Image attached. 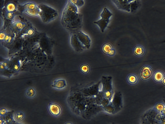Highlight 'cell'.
I'll list each match as a JSON object with an SVG mask.
<instances>
[{
	"label": "cell",
	"instance_id": "cell-22",
	"mask_svg": "<svg viewBox=\"0 0 165 124\" xmlns=\"http://www.w3.org/2000/svg\"><path fill=\"white\" fill-rule=\"evenodd\" d=\"M10 112L7 108L5 107H2L0 109V116L1 117L5 116L7 114Z\"/></svg>",
	"mask_w": 165,
	"mask_h": 124
},
{
	"label": "cell",
	"instance_id": "cell-35",
	"mask_svg": "<svg viewBox=\"0 0 165 124\" xmlns=\"http://www.w3.org/2000/svg\"><path fill=\"white\" fill-rule=\"evenodd\" d=\"M3 124H12V123H10L8 122H6L5 120H4V122Z\"/></svg>",
	"mask_w": 165,
	"mask_h": 124
},
{
	"label": "cell",
	"instance_id": "cell-16",
	"mask_svg": "<svg viewBox=\"0 0 165 124\" xmlns=\"http://www.w3.org/2000/svg\"><path fill=\"white\" fill-rule=\"evenodd\" d=\"M20 7L22 11L26 10H35L40 8L36 3L33 2L27 3L23 5L20 6Z\"/></svg>",
	"mask_w": 165,
	"mask_h": 124
},
{
	"label": "cell",
	"instance_id": "cell-32",
	"mask_svg": "<svg viewBox=\"0 0 165 124\" xmlns=\"http://www.w3.org/2000/svg\"><path fill=\"white\" fill-rule=\"evenodd\" d=\"M162 83L165 86V76L162 81Z\"/></svg>",
	"mask_w": 165,
	"mask_h": 124
},
{
	"label": "cell",
	"instance_id": "cell-26",
	"mask_svg": "<svg viewBox=\"0 0 165 124\" xmlns=\"http://www.w3.org/2000/svg\"><path fill=\"white\" fill-rule=\"evenodd\" d=\"M8 63L7 62H4L1 63L0 65V69L2 71L8 68Z\"/></svg>",
	"mask_w": 165,
	"mask_h": 124
},
{
	"label": "cell",
	"instance_id": "cell-36",
	"mask_svg": "<svg viewBox=\"0 0 165 124\" xmlns=\"http://www.w3.org/2000/svg\"><path fill=\"white\" fill-rule=\"evenodd\" d=\"M64 124H73L72 122H68L65 123Z\"/></svg>",
	"mask_w": 165,
	"mask_h": 124
},
{
	"label": "cell",
	"instance_id": "cell-2",
	"mask_svg": "<svg viewBox=\"0 0 165 124\" xmlns=\"http://www.w3.org/2000/svg\"><path fill=\"white\" fill-rule=\"evenodd\" d=\"M112 16V13L107 8H104L100 14L101 19L94 22V24L98 26L102 32L105 31L110 22V19Z\"/></svg>",
	"mask_w": 165,
	"mask_h": 124
},
{
	"label": "cell",
	"instance_id": "cell-31",
	"mask_svg": "<svg viewBox=\"0 0 165 124\" xmlns=\"http://www.w3.org/2000/svg\"><path fill=\"white\" fill-rule=\"evenodd\" d=\"M4 122V119L1 117V118H0V124H3Z\"/></svg>",
	"mask_w": 165,
	"mask_h": 124
},
{
	"label": "cell",
	"instance_id": "cell-18",
	"mask_svg": "<svg viewBox=\"0 0 165 124\" xmlns=\"http://www.w3.org/2000/svg\"><path fill=\"white\" fill-rule=\"evenodd\" d=\"M41 11V10L40 7L38 9L25 10L23 12L29 16L32 17H36L40 16Z\"/></svg>",
	"mask_w": 165,
	"mask_h": 124
},
{
	"label": "cell",
	"instance_id": "cell-34",
	"mask_svg": "<svg viewBox=\"0 0 165 124\" xmlns=\"http://www.w3.org/2000/svg\"><path fill=\"white\" fill-rule=\"evenodd\" d=\"M14 68L15 70H17L18 69L19 67L18 65H15L14 66Z\"/></svg>",
	"mask_w": 165,
	"mask_h": 124
},
{
	"label": "cell",
	"instance_id": "cell-37",
	"mask_svg": "<svg viewBox=\"0 0 165 124\" xmlns=\"http://www.w3.org/2000/svg\"><path fill=\"white\" fill-rule=\"evenodd\" d=\"M112 124H116V123H113Z\"/></svg>",
	"mask_w": 165,
	"mask_h": 124
},
{
	"label": "cell",
	"instance_id": "cell-24",
	"mask_svg": "<svg viewBox=\"0 0 165 124\" xmlns=\"http://www.w3.org/2000/svg\"><path fill=\"white\" fill-rule=\"evenodd\" d=\"M15 16L14 13L6 11L5 16L7 20H12L14 19Z\"/></svg>",
	"mask_w": 165,
	"mask_h": 124
},
{
	"label": "cell",
	"instance_id": "cell-10",
	"mask_svg": "<svg viewBox=\"0 0 165 124\" xmlns=\"http://www.w3.org/2000/svg\"><path fill=\"white\" fill-rule=\"evenodd\" d=\"M133 53L136 57H141L145 55L146 53V49L143 45L137 44L134 47Z\"/></svg>",
	"mask_w": 165,
	"mask_h": 124
},
{
	"label": "cell",
	"instance_id": "cell-33",
	"mask_svg": "<svg viewBox=\"0 0 165 124\" xmlns=\"http://www.w3.org/2000/svg\"><path fill=\"white\" fill-rule=\"evenodd\" d=\"M161 115H162V116H165V107L163 113L161 114Z\"/></svg>",
	"mask_w": 165,
	"mask_h": 124
},
{
	"label": "cell",
	"instance_id": "cell-12",
	"mask_svg": "<svg viewBox=\"0 0 165 124\" xmlns=\"http://www.w3.org/2000/svg\"><path fill=\"white\" fill-rule=\"evenodd\" d=\"M127 83L130 85H135L139 82V78L138 76L135 74L132 73L128 74L126 79Z\"/></svg>",
	"mask_w": 165,
	"mask_h": 124
},
{
	"label": "cell",
	"instance_id": "cell-29",
	"mask_svg": "<svg viewBox=\"0 0 165 124\" xmlns=\"http://www.w3.org/2000/svg\"><path fill=\"white\" fill-rule=\"evenodd\" d=\"M34 33V30L32 29H29L27 31V34L28 36H32Z\"/></svg>",
	"mask_w": 165,
	"mask_h": 124
},
{
	"label": "cell",
	"instance_id": "cell-7",
	"mask_svg": "<svg viewBox=\"0 0 165 124\" xmlns=\"http://www.w3.org/2000/svg\"><path fill=\"white\" fill-rule=\"evenodd\" d=\"M67 86V81L63 78L54 80L51 84V87L56 90L61 91L66 89Z\"/></svg>",
	"mask_w": 165,
	"mask_h": 124
},
{
	"label": "cell",
	"instance_id": "cell-20",
	"mask_svg": "<svg viewBox=\"0 0 165 124\" xmlns=\"http://www.w3.org/2000/svg\"><path fill=\"white\" fill-rule=\"evenodd\" d=\"M17 9V7L16 4L13 2L8 3L6 6V11L14 13Z\"/></svg>",
	"mask_w": 165,
	"mask_h": 124
},
{
	"label": "cell",
	"instance_id": "cell-9",
	"mask_svg": "<svg viewBox=\"0 0 165 124\" xmlns=\"http://www.w3.org/2000/svg\"><path fill=\"white\" fill-rule=\"evenodd\" d=\"M118 9L129 12L130 11V1H112Z\"/></svg>",
	"mask_w": 165,
	"mask_h": 124
},
{
	"label": "cell",
	"instance_id": "cell-23",
	"mask_svg": "<svg viewBox=\"0 0 165 124\" xmlns=\"http://www.w3.org/2000/svg\"><path fill=\"white\" fill-rule=\"evenodd\" d=\"M156 124H165V116L160 115L156 119Z\"/></svg>",
	"mask_w": 165,
	"mask_h": 124
},
{
	"label": "cell",
	"instance_id": "cell-1",
	"mask_svg": "<svg viewBox=\"0 0 165 124\" xmlns=\"http://www.w3.org/2000/svg\"><path fill=\"white\" fill-rule=\"evenodd\" d=\"M82 15L78 12V8L70 1H68L63 13L62 20L68 24L70 29L80 30L82 26Z\"/></svg>",
	"mask_w": 165,
	"mask_h": 124
},
{
	"label": "cell",
	"instance_id": "cell-11",
	"mask_svg": "<svg viewBox=\"0 0 165 124\" xmlns=\"http://www.w3.org/2000/svg\"><path fill=\"white\" fill-rule=\"evenodd\" d=\"M25 95V96L28 99H34L37 96V90L34 87L32 86L29 87L26 89Z\"/></svg>",
	"mask_w": 165,
	"mask_h": 124
},
{
	"label": "cell",
	"instance_id": "cell-28",
	"mask_svg": "<svg viewBox=\"0 0 165 124\" xmlns=\"http://www.w3.org/2000/svg\"><path fill=\"white\" fill-rule=\"evenodd\" d=\"M7 34L3 32H1L0 33V40L1 42L5 41V38Z\"/></svg>",
	"mask_w": 165,
	"mask_h": 124
},
{
	"label": "cell",
	"instance_id": "cell-14",
	"mask_svg": "<svg viewBox=\"0 0 165 124\" xmlns=\"http://www.w3.org/2000/svg\"><path fill=\"white\" fill-rule=\"evenodd\" d=\"M14 120L18 122H22L25 118V114L22 111L19 110L15 112L13 116Z\"/></svg>",
	"mask_w": 165,
	"mask_h": 124
},
{
	"label": "cell",
	"instance_id": "cell-25",
	"mask_svg": "<svg viewBox=\"0 0 165 124\" xmlns=\"http://www.w3.org/2000/svg\"><path fill=\"white\" fill-rule=\"evenodd\" d=\"M14 40V38L12 36L10 35H7L4 41L7 44H10Z\"/></svg>",
	"mask_w": 165,
	"mask_h": 124
},
{
	"label": "cell",
	"instance_id": "cell-17",
	"mask_svg": "<svg viewBox=\"0 0 165 124\" xmlns=\"http://www.w3.org/2000/svg\"><path fill=\"white\" fill-rule=\"evenodd\" d=\"M12 25L13 27L19 31L22 30L26 27L25 23L20 21H15L12 23Z\"/></svg>",
	"mask_w": 165,
	"mask_h": 124
},
{
	"label": "cell",
	"instance_id": "cell-30",
	"mask_svg": "<svg viewBox=\"0 0 165 124\" xmlns=\"http://www.w3.org/2000/svg\"><path fill=\"white\" fill-rule=\"evenodd\" d=\"M12 124H22L20 123V122H16L14 120H13L12 122H11Z\"/></svg>",
	"mask_w": 165,
	"mask_h": 124
},
{
	"label": "cell",
	"instance_id": "cell-8",
	"mask_svg": "<svg viewBox=\"0 0 165 124\" xmlns=\"http://www.w3.org/2000/svg\"><path fill=\"white\" fill-rule=\"evenodd\" d=\"M103 53L110 57L115 56L116 51L114 47L109 43L106 42L103 44L102 47Z\"/></svg>",
	"mask_w": 165,
	"mask_h": 124
},
{
	"label": "cell",
	"instance_id": "cell-19",
	"mask_svg": "<svg viewBox=\"0 0 165 124\" xmlns=\"http://www.w3.org/2000/svg\"><path fill=\"white\" fill-rule=\"evenodd\" d=\"M165 107V104L163 102H158L156 103L154 107V109L155 112L161 115Z\"/></svg>",
	"mask_w": 165,
	"mask_h": 124
},
{
	"label": "cell",
	"instance_id": "cell-27",
	"mask_svg": "<svg viewBox=\"0 0 165 124\" xmlns=\"http://www.w3.org/2000/svg\"><path fill=\"white\" fill-rule=\"evenodd\" d=\"M112 92L109 91H107L104 93V96L107 99H110L112 96Z\"/></svg>",
	"mask_w": 165,
	"mask_h": 124
},
{
	"label": "cell",
	"instance_id": "cell-4",
	"mask_svg": "<svg viewBox=\"0 0 165 124\" xmlns=\"http://www.w3.org/2000/svg\"><path fill=\"white\" fill-rule=\"evenodd\" d=\"M75 33L78 39L85 47L86 49H89L92 45V41L89 37L81 30L78 31Z\"/></svg>",
	"mask_w": 165,
	"mask_h": 124
},
{
	"label": "cell",
	"instance_id": "cell-15",
	"mask_svg": "<svg viewBox=\"0 0 165 124\" xmlns=\"http://www.w3.org/2000/svg\"><path fill=\"white\" fill-rule=\"evenodd\" d=\"M79 71L82 74L87 75L90 73L91 68L88 64L82 63L80 66Z\"/></svg>",
	"mask_w": 165,
	"mask_h": 124
},
{
	"label": "cell",
	"instance_id": "cell-13",
	"mask_svg": "<svg viewBox=\"0 0 165 124\" xmlns=\"http://www.w3.org/2000/svg\"><path fill=\"white\" fill-rule=\"evenodd\" d=\"M165 76V74L163 71L158 70L154 72L152 78L155 82L161 83Z\"/></svg>",
	"mask_w": 165,
	"mask_h": 124
},
{
	"label": "cell",
	"instance_id": "cell-21",
	"mask_svg": "<svg viewBox=\"0 0 165 124\" xmlns=\"http://www.w3.org/2000/svg\"><path fill=\"white\" fill-rule=\"evenodd\" d=\"M77 8L81 7L84 5L85 2L82 0H77V1H70Z\"/></svg>",
	"mask_w": 165,
	"mask_h": 124
},
{
	"label": "cell",
	"instance_id": "cell-6",
	"mask_svg": "<svg viewBox=\"0 0 165 124\" xmlns=\"http://www.w3.org/2000/svg\"><path fill=\"white\" fill-rule=\"evenodd\" d=\"M71 44L73 48L78 53L81 52L86 49L77 38L76 33L72 34L71 38Z\"/></svg>",
	"mask_w": 165,
	"mask_h": 124
},
{
	"label": "cell",
	"instance_id": "cell-3",
	"mask_svg": "<svg viewBox=\"0 0 165 124\" xmlns=\"http://www.w3.org/2000/svg\"><path fill=\"white\" fill-rule=\"evenodd\" d=\"M154 72L152 67L150 65H145L141 68L139 73V76L142 80L146 82L153 77Z\"/></svg>",
	"mask_w": 165,
	"mask_h": 124
},
{
	"label": "cell",
	"instance_id": "cell-5",
	"mask_svg": "<svg viewBox=\"0 0 165 124\" xmlns=\"http://www.w3.org/2000/svg\"><path fill=\"white\" fill-rule=\"evenodd\" d=\"M47 108L50 114L55 117L59 116L62 113L61 106L55 102H50L48 105Z\"/></svg>",
	"mask_w": 165,
	"mask_h": 124
}]
</instances>
